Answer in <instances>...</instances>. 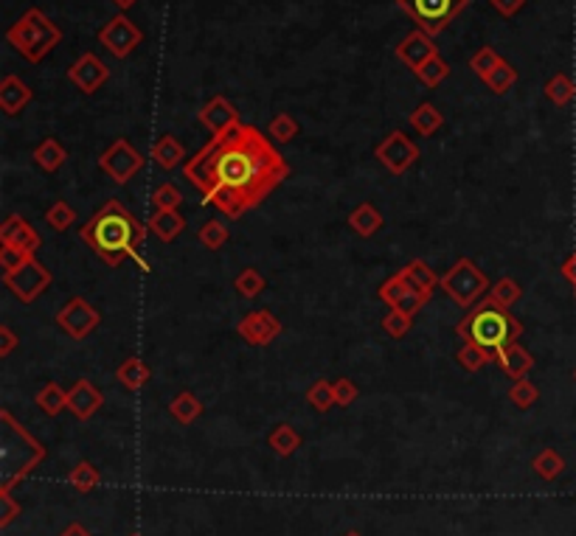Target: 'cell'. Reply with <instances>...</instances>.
Here are the masks:
<instances>
[{"mask_svg": "<svg viewBox=\"0 0 576 536\" xmlns=\"http://www.w3.org/2000/svg\"><path fill=\"white\" fill-rule=\"evenodd\" d=\"M183 175L225 219H239L290 177V163L271 136L239 121L188 158Z\"/></svg>", "mask_w": 576, "mask_h": 536, "instance_id": "1", "label": "cell"}, {"mask_svg": "<svg viewBox=\"0 0 576 536\" xmlns=\"http://www.w3.org/2000/svg\"><path fill=\"white\" fill-rule=\"evenodd\" d=\"M149 225L138 222L132 210L119 197H110L96 214L82 225L79 239L99 256L104 264L119 267L124 259H132L141 270H149V264L141 259L144 239H146Z\"/></svg>", "mask_w": 576, "mask_h": 536, "instance_id": "2", "label": "cell"}, {"mask_svg": "<svg viewBox=\"0 0 576 536\" xmlns=\"http://www.w3.org/2000/svg\"><path fill=\"white\" fill-rule=\"evenodd\" d=\"M455 337L461 342H472V346H481L492 357L501 354L512 342H521L523 337V323L512 315V309L492 301L489 295L475 303L467 315L455 323Z\"/></svg>", "mask_w": 576, "mask_h": 536, "instance_id": "3", "label": "cell"}, {"mask_svg": "<svg viewBox=\"0 0 576 536\" xmlns=\"http://www.w3.org/2000/svg\"><path fill=\"white\" fill-rule=\"evenodd\" d=\"M43 458V444L34 441L9 410L0 413V464H4L0 477H4V491H12V486L21 483Z\"/></svg>", "mask_w": 576, "mask_h": 536, "instance_id": "4", "label": "cell"}, {"mask_svg": "<svg viewBox=\"0 0 576 536\" xmlns=\"http://www.w3.org/2000/svg\"><path fill=\"white\" fill-rule=\"evenodd\" d=\"M6 40H9V45H14L17 54H23V60L43 62L46 56L60 45L63 31L56 29V23L40 9H29L21 21L9 26Z\"/></svg>", "mask_w": 576, "mask_h": 536, "instance_id": "5", "label": "cell"}, {"mask_svg": "<svg viewBox=\"0 0 576 536\" xmlns=\"http://www.w3.org/2000/svg\"><path fill=\"white\" fill-rule=\"evenodd\" d=\"M438 286L455 306H461V309H472V306L481 303L492 290L487 273L467 256H461L450 270L438 278Z\"/></svg>", "mask_w": 576, "mask_h": 536, "instance_id": "6", "label": "cell"}, {"mask_svg": "<svg viewBox=\"0 0 576 536\" xmlns=\"http://www.w3.org/2000/svg\"><path fill=\"white\" fill-rule=\"evenodd\" d=\"M470 0H397V6L430 37L445 31L467 9Z\"/></svg>", "mask_w": 576, "mask_h": 536, "instance_id": "7", "label": "cell"}, {"mask_svg": "<svg viewBox=\"0 0 576 536\" xmlns=\"http://www.w3.org/2000/svg\"><path fill=\"white\" fill-rule=\"evenodd\" d=\"M56 326H60V332H65L71 340H85L102 326V315L82 295H73L60 306V312H56Z\"/></svg>", "mask_w": 576, "mask_h": 536, "instance_id": "8", "label": "cell"}, {"mask_svg": "<svg viewBox=\"0 0 576 536\" xmlns=\"http://www.w3.org/2000/svg\"><path fill=\"white\" fill-rule=\"evenodd\" d=\"M99 169L104 171V175H107L113 183L127 186V183L144 169V155H141V152H138L136 146H132L127 138H119V141H113V144L102 152Z\"/></svg>", "mask_w": 576, "mask_h": 536, "instance_id": "9", "label": "cell"}, {"mask_svg": "<svg viewBox=\"0 0 576 536\" xmlns=\"http://www.w3.org/2000/svg\"><path fill=\"white\" fill-rule=\"evenodd\" d=\"M54 276L46 264H40L37 259H29L21 270H12V273H4V284L9 286V293L21 301V303H34L40 298L48 286H51Z\"/></svg>", "mask_w": 576, "mask_h": 536, "instance_id": "10", "label": "cell"}, {"mask_svg": "<svg viewBox=\"0 0 576 536\" xmlns=\"http://www.w3.org/2000/svg\"><path fill=\"white\" fill-rule=\"evenodd\" d=\"M99 43L115 56V60H127V56L144 43V31L121 12V14L110 17V21L99 29Z\"/></svg>", "mask_w": 576, "mask_h": 536, "instance_id": "11", "label": "cell"}, {"mask_svg": "<svg viewBox=\"0 0 576 536\" xmlns=\"http://www.w3.org/2000/svg\"><path fill=\"white\" fill-rule=\"evenodd\" d=\"M374 158L386 166L391 175H405V171L419 161V146L405 136V132L394 129L391 136H386L377 144Z\"/></svg>", "mask_w": 576, "mask_h": 536, "instance_id": "12", "label": "cell"}, {"mask_svg": "<svg viewBox=\"0 0 576 536\" xmlns=\"http://www.w3.org/2000/svg\"><path fill=\"white\" fill-rule=\"evenodd\" d=\"M281 332H284V323L271 309H254L237 323V334L247 346H256V349L271 346Z\"/></svg>", "mask_w": 576, "mask_h": 536, "instance_id": "13", "label": "cell"}, {"mask_svg": "<svg viewBox=\"0 0 576 536\" xmlns=\"http://www.w3.org/2000/svg\"><path fill=\"white\" fill-rule=\"evenodd\" d=\"M377 298H380L382 303H388L391 309L405 312V315H411V317H416V312L428 303V298H422V295L413 290V286H411L405 278H402V273H394L391 278L382 281L380 290H377Z\"/></svg>", "mask_w": 576, "mask_h": 536, "instance_id": "14", "label": "cell"}, {"mask_svg": "<svg viewBox=\"0 0 576 536\" xmlns=\"http://www.w3.org/2000/svg\"><path fill=\"white\" fill-rule=\"evenodd\" d=\"M110 79V68L96 56L93 51L82 54L79 60H76L71 68H68V82L76 85L82 93H96L104 82Z\"/></svg>", "mask_w": 576, "mask_h": 536, "instance_id": "15", "label": "cell"}, {"mask_svg": "<svg viewBox=\"0 0 576 536\" xmlns=\"http://www.w3.org/2000/svg\"><path fill=\"white\" fill-rule=\"evenodd\" d=\"M394 54H397V60L405 65V68H411L413 73L425 65L430 56H436L438 54V48L433 45V37L430 34H425L422 29H416V31H411L405 40H402L397 48H394Z\"/></svg>", "mask_w": 576, "mask_h": 536, "instance_id": "16", "label": "cell"}, {"mask_svg": "<svg viewBox=\"0 0 576 536\" xmlns=\"http://www.w3.org/2000/svg\"><path fill=\"white\" fill-rule=\"evenodd\" d=\"M200 124L211 132V136H222L230 127L239 124V110L230 104L225 95H214L200 112H197Z\"/></svg>", "mask_w": 576, "mask_h": 536, "instance_id": "17", "label": "cell"}, {"mask_svg": "<svg viewBox=\"0 0 576 536\" xmlns=\"http://www.w3.org/2000/svg\"><path fill=\"white\" fill-rule=\"evenodd\" d=\"M104 405V393L93 385L88 379H76L73 388L68 391V410L79 418V421H88L90 416L99 413V408Z\"/></svg>", "mask_w": 576, "mask_h": 536, "instance_id": "18", "label": "cell"}, {"mask_svg": "<svg viewBox=\"0 0 576 536\" xmlns=\"http://www.w3.org/2000/svg\"><path fill=\"white\" fill-rule=\"evenodd\" d=\"M34 99V90L21 79V76H4V82H0V110L6 112V116H21V112L31 104Z\"/></svg>", "mask_w": 576, "mask_h": 536, "instance_id": "19", "label": "cell"}, {"mask_svg": "<svg viewBox=\"0 0 576 536\" xmlns=\"http://www.w3.org/2000/svg\"><path fill=\"white\" fill-rule=\"evenodd\" d=\"M0 242L12 247H23V251H31V253H37V247H40V236H37L31 222L23 219L21 214H9L4 219V225H0Z\"/></svg>", "mask_w": 576, "mask_h": 536, "instance_id": "20", "label": "cell"}, {"mask_svg": "<svg viewBox=\"0 0 576 536\" xmlns=\"http://www.w3.org/2000/svg\"><path fill=\"white\" fill-rule=\"evenodd\" d=\"M495 362H497V366H501V371H504L506 376H512L514 382H517V379H526L529 371L534 368V357L521 346V342H512V346H506L501 354L495 357Z\"/></svg>", "mask_w": 576, "mask_h": 536, "instance_id": "21", "label": "cell"}, {"mask_svg": "<svg viewBox=\"0 0 576 536\" xmlns=\"http://www.w3.org/2000/svg\"><path fill=\"white\" fill-rule=\"evenodd\" d=\"M402 278H405L413 290L422 295V298H428L430 301V295H433V290L438 286V276H436V270L428 264V261H422V259H413V261H408L405 267H402Z\"/></svg>", "mask_w": 576, "mask_h": 536, "instance_id": "22", "label": "cell"}, {"mask_svg": "<svg viewBox=\"0 0 576 536\" xmlns=\"http://www.w3.org/2000/svg\"><path fill=\"white\" fill-rule=\"evenodd\" d=\"M149 234H155L161 242H175L186 231V217L180 210H152L149 217Z\"/></svg>", "mask_w": 576, "mask_h": 536, "instance_id": "23", "label": "cell"}, {"mask_svg": "<svg viewBox=\"0 0 576 536\" xmlns=\"http://www.w3.org/2000/svg\"><path fill=\"white\" fill-rule=\"evenodd\" d=\"M149 155H152V161H155V166H161L163 171H171L186 161V146L175 136H161L155 144H152Z\"/></svg>", "mask_w": 576, "mask_h": 536, "instance_id": "24", "label": "cell"}, {"mask_svg": "<svg viewBox=\"0 0 576 536\" xmlns=\"http://www.w3.org/2000/svg\"><path fill=\"white\" fill-rule=\"evenodd\" d=\"M382 225H386V219H382V214L371 202H360L349 214V227L360 239H371Z\"/></svg>", "mask_w": 576, "mask_h": 536, "instance_id": "25", "label": "cell"}, {"mask_svg": "<svg viewBox=\"0 0 576 536\" xmlns=\"http://www.w3.org/2000/svg\"><path fill=\"white\" fill-rule=\"evenodd\" d=\"M149 379H152V371L141 357H127L121 366L115 368V382H121L127 391H141Z\"/></svg>", "mask_w": 576, "mask_h": 536, "instance_id": "26", "label": "cell"}, {"mask_svg": "<svg viewBox=\"0 0 576 536\" xmlns=\"http://www.w3.org/2000/svg\"><path fill=\"white\" fill-rule=\"evenodd\" d=\"M34 163L40 166L46 175H54V171H60L63 169V163L68 161V152H65V146L56 141V138H46L40 146L34 149Z\"/></svg>", "mask_w": 576, "mask_h": 536, "instance_id": "27", "label": "cell"}, {"mask_svg": "<svg viewBox=\"0 0 576 536\" xmlns=\"http://www.w3.org/2000/svg\"><path fill=\"white\" fill-rule=\"evenodd\" d=\"M203 401L191 393V391H180L175 399L169 401V416L180 421V425H195V421L203 416Z\"/></svg>", "mask_w": 576, "mask_h": 536, "instance_id": "28", "label": "cell"}, {"mask_svg": "<svg viewBox=\"0 0 576 536\" xmlns=\"http://www.w3.org/2000/svg\"><path fill=\"white\" fill-rule=\"evenodd\" d=\"M411 127L419 132L422 138H430V136H436L441 127H445V116L438 112V107H433L430 102H425V104H419L411 112Z\"/></svg>", "mask_w": 576, "mask_h": 536, "instance_id": "29", "label": "cell"}, {"mask_svg": "<svg viewBox=\"0 0 576 536\" xmlns=\"http://www.w3.org/2000/svg\"><path fill=\"white\" fill-rule=\"evenodd\" d=\"M543 90H546V99L556 107H568L576 99V85L568 73H554Z\"/></svg>", "mask_w": 576, "mask_h": 536, "instance_id": "30", "label": "cell"}, {"mask_svg": "<svg viewBox=\"0 0 576 536\" xmlns=\"http://www.w3.org/2000/svg\"><path fill=\"white\" fill-rule=\"evenodd\" d=\"M267 444H271V449L281 458H290L293 452L301 449V435L290 427V425H276L273 433L267 435Z\"/></svg>", "mask_w": 576, "mask_h": 536, "instance_id": "31", "label": "cell"}, {"mask_svg": "<svg viewBox=\"0 0 576 536\" xmlns=\"http://www.w3.org/2000/svg\"><path fill=\"white\" fill-rule=\"evenodd\" d=\"M455 362L464 371L478 374V371H484L489 362H495V357L489 351H484L481 346H472V342H461V349L455 351Z\"/></svg>", "mask_w": 576, "mask_h": 536, "instance_id": "32", "label": "cell"}, {"mask_svg": "<svg viewBox=\"0 0 576 536\" xmlns=\"http://www.w3.org/2000/svg\"><path fill=\"white\" fill-rule=\"evenodd\" d=\"M34 401H37V408H40L46 416H60L68 408V393L60 385H56V382H48L43 391H37Z\"/></svg>", "mask_w": 576, "mask_h": 536, "instance_id": "33", "label": "cell"}, {"mask_svg": "<svg viewBox=\"0 0 576 536\" xmlns=\"http://www.w3.org/2000/svg\"><path fill=\"white\" fill-rule=\"evenodd\" d=\"M531 469L537 472L543 477V481H556V477H560L563 472H565V458L556 452V449H543L540 455L534 458L531 461Z\"/></svg>", "mask_w": 576, "mask_h": 536, "instance_id": "34", "label": "cell"}, {"mask_svg": "<svg viewBox=\"0 0 576 536\" xmlns=\"http://www.w3.org/2000/svg\"><path fill=\"white\" fill-rule=\"evenodd\" d=\"M306 405L318 413H330L338 401H335V382L330 379H318L315 385L306 391Z\"/></svg>", "mask_w": 576, "mask_h": 536, "instance_id": "35", "label": "cell"}, {"mask_svg": "<svg viewBox=\"0 0 576 536\" xmlns=\"http://www.w3.org/2000/svg\"><path fill=\"white\" fill-rule=\"evenodd\" d=\"M264 276L256 270V267H245V270L234 278V290H237V295L239 298H259L262 293H264Z\"/></svg>", "mask_w": 576, "mask_h": 536, "instance_id": "36", "label": "cell"}, {"mask_svg": "<svg viewBox=\"0 0 576 536\" xmlns=\"http://www.w3.org/2000/svg\"><path fill=\"white\" fill-rule=\"evenodd\" d=\"M197 239H200V244L205 247V251H220V247H225V242L230 239L228 225L222 219H208V222L200 225Z\"/></svg>", "mask_w": 576, "mask_h": 536, "instance_id": "37", "label": "cell"}, {"mask_svg": "<svg viewBox=\"0 0 576 536\" xmlns=\"http://www.w3.org/2000/svg\"><path fill=\"white\" fill-rule=\"evenodd\" d=\"M514 82H517V68L514 65H509L506 60L497 65L492 73H487L484 76V85L495 93V95H504V93H509L512 87H514Z\"/></svg>", "mask_w": 576, "mask_h": 536, "instance_id": "38", "label": "cell"}, {"mask_svg": "<svg viewBox=\"0 0 576 536\" xmlns=\"http://www.w3.org/2000/svg\"><path fill=\"white\" fill-rule=\"evenodd\" d=\"M450 76V65L441 60V56H430V60L416 70V79L425 85V87H438Z\"/></svg>", "mask_w": 576, "mask_h": 536, "instance_id": "39", "label": "cell"}, {"mask_svg": "<svg viewBox=\"0 0 576 536\" xmlns=\"http://www.w3.org/2000/svg\"><path fill=\"white\" fill-rule=\"evenodd\" d=\"M68 483H71L76 491H90V489H96V486L102 483V472L96 469L93 464L82 461V464H76V466L71 469Z\"/></svg>", "mask_w": 576, "mask_h": 536, "instance_id": "40", "label": "cell"}, {"mask_svg": "<svg viewBox=\"0 0 576 536\" xmlns=\"http://www.w3.org/2000/svg\"><path fill=\"white\" fill-rule=\"evenodd\" d=\"M46 222L54 227L56 234H65L71 225H76V208H71L65 200L51 202V208L46 210Z\"/></svg>", "mask_w": 576, "mask_h": 536, "instance_id": "41", "label": "cell"}, {"mask_svg": "<svg viewBox=\"0 0 576 536\" xmlns=\"http://www.w3.org/2000/svg\"><path fill=\"white\" fill-rule=\"evenodd\" d=\"M267 136H271L276 144H290L298 136V121L290 116V112H279V116L271 119V124H267Z\"/></svg>", "mask_w": 576, "mask_h": 536, "instance_id": "42", "label": "cell"}, {"mask_svg": "<svg viewBox=\"0 0 576 536\" xmlns=\"http://www.w3.org/2000/svg\"><path fill=\"white\" fill-rule=\"evenodd\" d=\"M489 298H492V301H497L501 306H506V309H512V306L523 298V286L517 284L514 278L504 276L501 281H495V286L489 290Z\"/></svg>", "mask_w": 576, "mask_h": 536, "instance_id": "43", "label": "cell"}, {"mask_svg": "<svg viewBox=\"0 0 576 536\" xmlns=\"http://www.w3.org/2000/svg\"><path fill=\"white\" fill-rule=\"evenodd\" d=\"M537 399H540V391H537V385L529 379H517L509 388V401L521 410H529L531 405H537Z\"/></svg>", "mask_w": 576, "mask_h": 536, "instance_id": "44", "label": "cell"}, {"mask_svg": "<svg viewBox=\"0 0 576 536\" xmlns=\"http://www.w3.org/2000/svg\"><path fill=\"white\" fill-rule=\"evenodd\" d=\"M501 62H504V56L497 54L495 48H489V45L478 48V51L470 56V68H472L478 76H481V79H484L487 73H492V70H495L497 65H501Z\"/></svg>", "mask_w": 576, "mask_h": 536, "instance_id": "45", "label": "cell"}, {"mask_svg": "<svg viewBox=\"0 0 576 536\" xmlns=\"http://www.w3.org/2000/svg\"><path fill=\"white\" fill-rule=\"evenodd\" d=\"M411 329H413V317H411V315H405V312L391 309L386 317H382V332H386L391 340H402V337H405Z\"/></svg>", "mask_w": 576, "mask_h": 536, "instance_id": "46", "label": "cell"}, {"mask_svg": "<svg viewBox=\"0 0 576 536\" xmlns=\"http://www.w3.org/2000/svg\"><path fill=\"white\" fill-rule=\"evenodd\" d=\"M180 202H183L180 191L171 183H163V186H158L155 191H152V205H155V210H178Z\"/></svg>", "mask_w": 576, "mask_h": 536, "instance_id": "47", "label": "cell"}, {"mask_svg": "<svg viewBox=\"0 0 576 536\" xmlns=\"http://www.w3.org/2000/svg\"><path fill=\"white\" fill-rule=\"evenodd\" d=\"M34 259L31 251H23V247H12V244H4L0 247V267H4V273H12V270H21V267Z\"/></svg>", "mask_w": 576, "mask_h": 536, "instance_id": "48", "label": "cell"}, {"mask_svg": "<svg viewBox=\"0 0 576 536\" xmlns=\"http://www.w3.org/2000/svg\"><path fill=\"white\" fill-rule=\"evenodd\" d=\"M357 396H360V391H357V385H355L349 376H340L335 382V401H338V408H352L355 401H357Z\"/></svg>", "mask_w": 576, "mask_h": 536, "instance_id": "49", "label": "cell"}, {"mask_svg": "<svg viewBox=\"0 0 576 536\" xmlns=\"http://www.w3.org/2000/svg\"><path fill=\"white\" fill-rule=\"evenodd\" d=\"M0 506H4V511H0V528H6L14 523V516L21 514V506L12 500V491H4V489H0Z\"/></svg>", "mask_w": 576, "mask_h": 536, "instance_id": "50", "label": "cell"}, {"mask_svg": "<svg viewBox=\"0 0 576 536\" xmlns=\"http://www.w3.org/2000/svg\"><path fill=\"white\" fill-rule=\"evenodd\" d=\"M489 6L497 12V14H504V17H514L517 12H521L526 6V0H489Z\"/></svg>", "mask_w": 576, "mask_h": 536, "instance_id": "51", "label": "cell"}, {"mask_svg": "<svg viewBox=\"0 0 576 536\" xmlns=\"http://www.w3.org/2000/svg\"><path fill=\"white\" fill-rule=\"evenodd\" d=\"M17 342H21V337H17L9 326H0V357H9L17 349Z\"/></svg>", "mask_w": 576, "mask_h": 536, "instance_id": "52", "label": "cell"}, {"mask_svg": "<svg viewBox=\"0 0 576 536\" xmlns=\"http://www.w3.org/2000/svg\"><path fill=\"white\" fill-rule=\"evenodd\" d=\"M563 276L573 284V290H576V251L563 261Z\"/></svg>", "mask_w": 576, "mask_h": 536, "instance_id": "53", "label": "cell"}, {"mask_svg": "<svg viewBox=\"0 0 576 536\" xmlns=\"http://www.w3.org/2000/svg\"><path fill=\"white\" fill-rule=\"evenodd\" d=\"M60 536H93L82 523H68L65 528H63V533Z\"/></svg>", "mask_w": 576, "mask_h": 536, "instance_id": "54", "label": "cell"}, {"mask_svg": "<svg viewBox=\"0 0 576 536\" xmlns=\"http://www.w3.org/2000/svg\"><path fill=\"white\" fill-rule=\"evenodd\" d=\"M113 4H115V6H119L121 12H127L129 6H136V4H138V0H113Z\"/></svg>", "mask_w": 576, "mask_h": 536, "instance_id": "55", "label": "cell"}, {"mask_svg": "<svg viewBox=\"0 0 576 536\" xmlns=\"http://www.w3.org/2000/svg\"><path fill=\"white\" fill-rule=\"evenodd\" d=\"M346 536H360V533H346Z\"/></svg>", "mask_w": 576, "mask_h": 536, "instance_id": "56", "label": "cell"}]
</instances>
